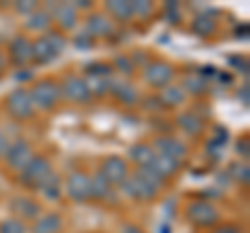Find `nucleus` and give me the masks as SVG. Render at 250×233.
I'll use <instances>...</instances> for the list:
<instances>
[{
  "instance_id": "obj_1",
  "label": "nucleus",
  "mask_w": 250,
  "mask_h": 233,
  "mask_svg": "<svg viewBox=\"0 0 250 233\" xmlns=\"http://www.w3.org/2000/svg\"><path fill=\"white\" fill-rule=\"evenodd\" d=\"M62 46H65L62 38H59L57 34H50L31 46V54H34V58L40 60V63H48V60H52L62 50Z\"/></svg>"
},
{
  "instance_id": "obj_22",
  "label": "nucleus",
  "mask_w": 250,
  "mask_h": 233,
  "mask_svg": "<svg viewBox=\"0 0 250 233\" xmlns=\"http://www.w3.org/2000/svg\"><path fill=\"white\" fill-rule=\"evenodd\" d=\"M179 125H182L186 131H190V134H198L202 129V121L198 116H192V115H184L179 116Z\"/></svg>"
},
{
  "instance_id": "obj_5",
  "label": "nucleus",
  "mask_w": 250,
  "mask_h": 233,
  "mask_svg": "<svg viewBox=\"0 0 250 233\" xmlns=\"http://www.w3.org/2000/svg\"><path fill=\"white\" fill-rule=\"evenodd\" d=\"M9 111L15 116H19V119H25V116H29L31 111H34L31 96L27 94L25 90H15L13 94L9 96Z\"/></svg>"
},
{
  "instance_id": "obj_7",
  "label": "nucleus",
  "mask_w": 250,
  "mask_h": 233,
  "mask_svg": "<svg viewBox=\"0 0 250 233\" xmlns=\"http://www.w3.org/2000/svg\"><path fill=\"white\" fill-rule=\"evenodd\" d=\"M6 158H9V165L23 171L27 167V162L31 160V150L25 142H15L13 146L6 148Z\"/></svg>"
},
{
  "instance_id": "obj_14",
  "label": "nucleus",
  "mask_w": 250,
  "mask_h": 233,
  "mask_svg": "<svg viewBox=\"0 0 250 233\" xmlns=\"http://www.w3.org/2000/svg\"><path fill=\"white\" fill-rule=\"evenodd\" d=\"M61 231V216L59 214H48L38 219L34 225V233H59Z\"/></svg>"
},
{
  "instance_id": "obj_35",
  "label": "nucleus",
  "mask_w": 250,
  "mask_h": 233,
  "mask_svg": "<svg viewBox=\"0 0 250 233\" xmlns=\"http://www.w3.org/2000/svg\"><path fill=\"white\" fill-rule=\"evenodd\" d=\"M0 65H2V58H0Z\"/></svg>"
},
{
  "instance_id": "obj_25",
  "label": "nucleus",
  "mask_w": 250,
  "mask_h": 233,
  "mask_svg": "<svg viewBox=\"0 0 250 233\" xmlns=\"http://www.w3.org/2000/svg\"><path fill=\"white\" fill-rule=\"evenodd\" d=\"M0 233H25V227L17 219H6L4 223H0Z\"/></svg>"
},
{
  "instance_id": "obj_29",
  "label": "nucleus",
  "mask_w": 250,
  "mask_h": 233,
  "mask_svg": "<svg viewBox=\"0 0 250 233\" xmlns=\"http://www.w3.org/2000/svg\"><path fill=\"white\" fill-rule=\"evenodd\" d=\"M90 73H94V75H108V73H111V67L94 65V67H90Z\"/></svg>"
},
{
  "instance_id": "obj_11",
  "label": "nucleus",
  "mask_w": 250,
  "mask_h": 233,
  "mask_svg": "<svg viewBox=\"0 0 250 233\" xmlns=\"http://www.w3.org/2000/svg\"><path fill=\"white\" fill-rule=\"evenodd\" d=\"M171 69L167 65H150L146 69V79L150 81L152 85H156V88H163L169 79H171Z\"/></svg>"
},
{
  "instance_id": "obj_9",
  "label": "nucleus",
  "mask_w": 250,
  "mask_h": 233,
  "mask_svg": "<svg viewBox=\"0 0 250 233\" xmlns=\"http://www.w3.org/2000/svg\"><path fill=\"white\" fill-rule=\"evenodd\" d=\"M67 190H69V196L75 198V200H88L92 194H90V177L83 175V173H73L67 181Z\"/></svg>"
},
{
  "instance_id": "obj_17",
  "label": "nucleus",
  "mask_w": 250,
  "mask_h": 233,
  "mask_svg": "<svg viewBox=\"0 0 250 233\" xmlns=\"http://www.w3.org/2000/svg\"><path fill=\"white\" fill-rule=\"evenodd\" d=\"M129 156L134 158L138 165L148 167L152 162V158L156 156V152H152V148H148V146H134V148L129 150Z\"/></svg>"
},
{
  "instance_id": "obj_26",
  "label": "nucleus",
  "mask_w": 250,
  "mask_h": 233,
  "mask_svg": "<svg viewBox=\"0 0 250 233\" xmlns=\"http://www.w3.org/2000/svg\"><path fill=\"white\" fill-rule=\"evenodd\" d=\"M163 100H165L167 104H179L184 100V92L179 88H167L165 94H163Z\"/></svg>"
},
{
  "instance_id": "obj_28",
  "label": "nucleus",
  "mask_w": 250,
  "mask_h": 233,
  "mask_svg": "<svg viewBox=\"0 0 250 233\" xmlns=\"http://www.w3.org/2000/svg\"><path fill=\"white\" fill-rule=\"evenodd\" d=\"M152 11V6L150 4H140V2H131V13H142V15H148Z\"/></svg>"
},
{
  "instance_id": "obj_32",
  "label": "nucleus",
  "mask_w": 250,
  "mask_h": 233,
  "mask_svg": "<svg viewBox=\"0 0 250 233\" xmlns=\"http://www.w3.org/2000/svg\"><path fill=\"white\" fill-rule=\"evenodd\" d=\"M117 63H119V67H123L121 71L131 73V65H129V60H125V58H117Z\"/></svg>"
},
{
  "instance_id": "obj_4",
  "label": "nucleus",
  "mask_w": 250,
  "mask_h": 233,
  "mask_svg": "<svg viewBox=\"0 0 250 233\" xmlns=\"http://www.w3.org/2000/svg\"><path fill=\"white\" fill-rule=\"evenodd\" d=\"M48 173H50L48 160L36 156V158H31V160L27 162L25 169H23L21 179H23V183H27V185H40L42 179H44V177L48 175Z\"/></svg>"
},
{
  "instance_id": "obj_27",
  "label": "nucleus",
  "mask_w": 250,
  "mask_h": 233,
  "mask_svg": "<svg viewBox=\"0 0 250 233\" xmlns=\"http://www.w3.org/2000/svg\"><path fill=\"white\" fill-rule=\"evenodd\" d=\"M25 25L29 29H42V27L48 25V15H46V13H36L31 19H27Z\"/></svg>"
},
{
  "instance_id": "obj_12",
  "label": "nucleus",
  "mask_w": 250,
  "mask_h": 233,
  "mask_svg": "<svg viewBox=\"0 0 250 233\" xmlns=\"http://www.w3.org/2000/svg\"><path fill=\"white\" fill-rule=\"evenodd\" d=\"M65 94L71 100H77V102H80V100H88L90 98V88L82 79L71 77V79L65 81Z\"/></svg>"
},
{
  "instance_id": "obj_16",
  "label": "nucleus",
  "mask_w": 250,
  "mask_h": 233,
  "mask_svg": "<svg viewBox=\"0 0 250 233\" xmlns=\"http://www.w3.org/2000/svg\"><path fill=\"white\" fill-rule=\"evenodd\" d=\"M88 29L94 36H108L113 32V25H111V21L108 19L94 15V17H90V21H88Z\"/></svg>"
},
{
  "instance_id": "obj_2",
  "label": "nucleus",
  "mask_w": 250,
  "mask_h": 233,
  "mask_svg": "<svg viewBox=\"0 0 250 233\" xmlns=\"http://www.w3.org/2000/svg\"><path fill=\"white\" fill-rule=\"evenodd\" d=\"M188 216H190L192 223L200 225V227H208V225L217 223L219 213L213 204H208V202H194V204L188 208Z\"/></svg>"
},
{
  "instance_id": "obj_24",
  "label": "nucleus",
  "mask_w": 250,
  "mask_h": 233,
  "mask_svg": "<svg viewBox=\"0 0 250 233\" xmlns=\"http://www.w3.org/2000/svg\"><path fill=\"white\" fill-rule=\"evenodd\" d=\"M192 29H194V32H196L198 36H208V34L215 29V23L210 21L208 17H198L196 21L192 23Z\"/></svg>"
},
{
  "instance_id": "obj_33",
  "label": "nucleus",
  "mask_w": 250,
  "mask_h": 233,
  "mask_svg": "<svg viewBox=\"0 0 250 233\" xmlns=\"http://www.w3.org/2000/svg\"><path fill=\"white\" fill-rule=\"evenodd\" d=\"M123 233H142V231H140L138 227H134V225H125V227H123Z\"/></svg>"
},
{
  "instance_id": "obj_23",
  "label": "nucleus",
  "mask_w": 250,
  "mask_h": 233,
  "mask_svg": "<svg viewBox=\"0 0 250 233\" xmlns=\"http://www.w3.org/2000/svg\"><path fill=\"white\" fill-rule=\"evenodd\" d=\"M108 11H111L113 15H117V17H121V19H127L131 17V2H108Z\"/></svg>"
},
{
  "instance_id": "obj_19",
  "label": "nucleus",
  "mask_w": 250,
  "mask_h": 233,
  "mask_svg": "<svg viewBox=\"0 0 250 233\" xmlns=\"http://www.w3.org/2000/svg\"><path fill=\"white\" fill-rule=\"evenodd\" d=\"M90 194L96 198H106L111 194V183L103 175H96L94 179H90Z\"/></svg>"
},
{
  "instance_id": "obj_8",
  "label": "nucleus",
  "mask_w": 250,
  "mask_h": 233,
  "mask_svg": "<svg viewBox=\"0 0 250 233\" xmlns=\"http://www.w3.org/2000/svg\"><path fill=\"white\" fill-rule=\"evenodd\" d=\"M100 175H103L108 183H119V181H123L125 177H127V165H125V160L117 158V156H111L103 165V173Z\"/></svg>"
},
{
  "instance_id": "obj_20",
  "label": "nucleus",
  "mask_w": 250,
  "mask_h": 233,
  "mask_svg": "<svg viewBox=\"0 0 250 233\" xmlns=\"http://www.w3.org/2000/svg\"><path fill=\"white\" fill-rule=\"evenodd\" d=\"M57 19L61 21L62 27H73L75 25V9L69 4H61L57 9Z\"/></svg>"
},
{
  "instance_id": "obj_15",
  "label": "nucleus",
  "mask_w": 250,
  "mask_h": 233,
  "mask_svg": "<svg viewBox=\"0 0 250 233\" xmlns=\"http://www.w3.org/2000/svg\"><path fill=\"white\" fill-rule=\"evenodd\" d=\"M13 211L17 213L21 219H36L40 214V206L31 200H15L13 202Z\"/></svg>"
},
{
  "instance_id": "obj_34",
  "label": "nucleus",
  "mask_w": 250,
  "mask_h": 233,
  "mask_svg": "<svg viewBox=\"0 0 250 233\" xmlns=\"http://www.w3.org/2000/svg\"><path fill=\"white\" fill-rule=\"evenodd\" d=\"M6 148H9V146H6V139L0 136V154H4L6 152Z\"/></svg>"
},
{
  "instance_id": "obj_31",
  "label": "nucleus",
  "mask_w": 250,
  "mask_h": 233,
  "mask_svg": "<svg viewBox=\"0 0 250 233\" xmlns=\"http://www.w3.org/2000/svg\"><path fill=\"white\" fill-rule=\"evenodd\" d=\"M215 233H240V229L236 225H225V227H219Z\"/></svg>"
},
{
  "instance_id": "obj_3",
  "label": "nucleus",
  "mask_w": 250,
  "mask_h": 233,
  "mask_svg": "<svg viewBox=\"0 0 250 233\" xmlns=\"http://www.w3.org/2000/svg\"><path fill=\"white\" fill-rule=\"evenodd\" d=\"M29 96H31V102L34 104L42 106V108H52L59 100V85H54L52 81H42L36 85Z\"/></svg>"
},
{
  "instance_id": "obj_18",
  "label": "nucleus",
  "mask_w": 250,
  "mask_h": 233,
  "mask_svg": "<svg viewBox=\"0 0 250 233\" xmlns=\"http://www.w3.org/2000/svg\"><path fill=\"white\" fill-rule=\"evenodd\" d=\"M40 190H42V194L46 198H59V194H61V188H59V177L57 175H52V173H48L42 179V183H40Z\"/></svg>"
},
{
  "instance_id": "obj_6",
  "label": "nucleus",
  "mask_w": 250,
  "mask_h": 233,
  "mask_svg": "<svg viewBox=\"0 0 250 233\" xmlns=\"http://www.w3.org/2000/svg\"><path fill=\"white\" fill-rule=\"evenodd\" d=\"M154 148L161 152L159 156L173 158V160H177V162L186 156V146H184L182 142H177L175 137H159V139L154 142Z\"/></svg>"
},
{
  "instance_id": "obj_13",
  "label": "nucleus",
  "mask_w": 250,
  "mask_h": 233,
  "mask_svg": "<svg viewBox=\"0 0 250 233\" xmlns=\"http://www.w3.org/2000/svg\"><path fill=\"white\" fill-rule=\"evenodd\" d=\"M11 52H13V58L17 60V63H25V60L34 58V54H31V44L25 40V38H17V40H13Z\"/></svg>"
},
{
  "instance_id": "obj_30",
  "label": "nucleus",
  "mask_w": 250,
  "mask_h": 233,
  "mask_svg": "<svg viewBox=\"0 0 250 233\" xmlns=\"http://www.w3.org/2000/svg\"><path fill=\"white\" fill-rule=\"evenodd\" d=\"M186 83H188V90H192V92H202L205 88H202V83L205 81H200V79H186Z\"/></svg>"
},
{
  "instance_id": "obj_10",
  "label": "nucleus",
  "mask_w": 250,
  "mask_h": 233,
  "mask_svg": "<svg viewBox=\"0 0 250 233\" xmlns=\"http://www.w3.org/2000/svg\"><path fill=\"white\" fill-rule=\"evenodd\" d=\"M177 167H179V162L173 160V158H167V156H154L152 162L148 165V169H150L154 175H159L161 179H165V177L173 175L175 171H177Z\"/></svg>"
},
{
  "instance_id": "obj_21",
  "label": "nucleus",
  "mask_w": 250,
  "mask_h": 233,
  "mask_svg": "<svg viewBox=\"0 0 250 233\" xmlns=\"http://www.w3.org/2000/svg\"><path fill=\"white\" fill-rule=\"evenodd\" d=\"M113 92L123 100V102H127V104H134L136 98H138L136 90L131 88V85H127V83H125V85H123V83H115V85H113Z\"/></svg>"
}]
</instances>
